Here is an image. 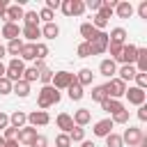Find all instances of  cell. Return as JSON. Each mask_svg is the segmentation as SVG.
Returning a JSON list of instances; mask_svg holds the SVG:
<instances>
[{"label": "cell", "mask_w": 147, "mask_h": 147, "mask_svg": "<svg viewBox=\"0 0 147 147\" xmlns=\"http://www.w3.org/2000/svg\"><path fill=\"white\" fill-rule=\"evenodd\" d=\"M23 14H25L23 7L16 2V5H9V7H7V11L2 14V18H5V23H18V21L23 18Z\"/></svg>", "instance_id": "obj_11"}, {"label": "cell", "mask_w": 147, "mask_h": 147, "mask_svg": "<svg viewBox=\"0 0 147 147\" xmlns=\"http://www.w3.org/2000/svg\"><path fill=\"white\" fill-rule=\"evenodd\" d=\"M80 147H96V145H94L92 140H83V142H80Z\"/></svg>", "instance_id": "obj_57"}, {"label": "cell", "mask_w": 147, "mask_h": 147, "mask_svg": "<svg viewBox=\"0 0 147 147\" xmlns=\"http://www.w3.org/2000/svg\"><path fill=\"white\" fill-rule=\"evenodd\" d=\"M2 138H5V140H16V138H18V129H14V126H7Z\"/></svg>", "instance_id": "obj_46"}, {"label": "cell", "mask_w": 147, "mask_h": 147, "mask_svg": "<svg viewBox=\"0 0 147 147\" xmlns=\"http://www.w3.org/2000/svg\"><path fill=\"white\" fill-rule=\"evenodd\" d=\"M113 126H115V124H113V119H110V117H106V119H99V122L92 126V133H94L96 138H106L108 133H113Z\"/></svg>", "instance_id": "obj_10"}, {"label": "cell", "mask_w": 147, "mask_h": 147, "mask_svg": "<svg viewBox=\"0 0 147 147\" xmlns=\"http://www.w3.org/2000/svg\"><path fill=\"white\" fill-rule=\"evenodd\" d=\"M21 37H25L28 44H37V39L41 37V28L39 25H21Z\"/></svg>", "instance_id": "obj_14"}, {"label": "cell", "mask_w": 147, "mask_h": 147, "mask_svg": "<svg viewBox=\"0 0 147 147\" xmlns=\"http://www.w3.org/2000/svg\"><path fill=\"white\" fill-rule=\"evenodd\" d=\"M5 147H18V140H5Z\"/></svg>", "instance_id": "obj_56"}, {"label": "cell", "mask_w": 147, "mask_h": 147, "mask_svg": "<svg viewBox=\"0 0 147 147\" xmlns=\"http://www.w3.org/2000/svg\"><path fill=\"white\" fill-rule=\"evenodd\" d=\"M21 48H23V39H11V41H9L7 46H5V51H7L9 55H14V57H18Z\"/></svg>", "instance_id": "obj_29"}, {"label": "cell", "mask_w": 147, "mask_h": 147, "mask_svg": "<svg viewBox=\"0 0 147 147\" xmlns=\"http://www.w3.org/2000/svg\"><path fill=\"white\" fill-rule=\"evenodd\" d=\"M124 96L129 99V103H133V106H142L145 99H147V92H145V90H138L136 85H129L126 92H124Z\"/></svg>", "instance_id": "obj_8"}, {"label": "cell", "mask_w": 147, "mask_h": 147, "mask_svg": "<svg viewBox=\"0 0 147 147\" xmlns=\"http://www.w3.org/2000/svg\"><path fill=\"white\" fill-rule=\"evenodd\" d=\"M106 147H124L122 136H119V133H108V136H106Z\"/></svg>", "instance_id": "obj_33"}, {"label": "cell", "mask_w": 147, "mask_h": 147, "mask_svg": "<svg viewBox=\"0 0 147 147\" xmlns=\"http://www.w3.org/2000/svg\"><path fill=\"white\" fill-rule=\"evenodd\" d=\"M60 99H62V94L53 85H41V90L37 94V106H39V110H46V108L60 103Z\"/></svg>", "instance_id": "obj_1"}, {"label": "cell", "mask_w": 147, "mask_h": 147, "mask_svg": "<svg viewBox=\"0 0 147 147\" xmlns=\"http://www.w3.org/2000/svg\"><path fill=\"white\" fill-rule=\"evenodd\" d=\"M23 71H25V62H21L18 57H11L9 64H5V78L11 80V83L21 80L23 78Z\"/></svg>", "instance_id": "obj_2"}, {"label": "cell", "mask_w": 147, "mask_h": 147, "mask_svg": "<svg viewBox=\"0 0 147 147\" xmlns=\"http://www.w3.org/2000/svg\"><path fill=\"white\" fill-rule=\"evenodd\" d=\"M21 80H25V83L30 85V83L39 80V71H37V69H32V67H25V71H23V78H21Z\"/></svg>", "instance_id": "obj_32"}, {"label": "cell", "mask_w": 147, "mask_h": 147, "mask_svg": "<svg viewBox=\"0 0 147 147\" xmlns=\"http://www.w3.org/2000/svg\"><path fill=\"white\" fill-rule=\"evenodd\" d=\"M74 78H76V76H74L71 71H55V74H53L51 85H53V87L60 92V90H67V87L74 83Z\"/></svg>", "instance_id": "obj_5"}, {"label": "cell", "mask_w": 147, "mask_h": 147, "mask_svg": "<svg viewBox=\"0 0 147 147\" xmlns=\"http://www.w3.org/2000/svg\"><path fill=\"white\" fill-rule=\"evenodd\" d=\"M85 9H90V11H99V9H101V0H87V2H85Z\"/></svg>", "instance_id": "obj_48"}, {"label": "cell", "mask_w": 147, "mask_h": 147, "mask_svg": "<svg viewBox=\"0 0 147 147\" xmlns=\"http://www.w3.org/2000/svg\"><path fill=\"white\" fill-rule=\"evenodd\" d=\"M76 76V83L80 85V87H85V85H92V78H94V74H92V69H80L78 74H74Z\"/></svg>", "instance_id": "obj_23"}, {"label": "cell", "mask_w": 147, "mask_h": 147, "mask_svg": "<svg viewBox=\"0 0 147 147\" xmlns=\"http://www.w3.org/2000/svg\"><path fill=\"white\" fill-rule=\"evenodd\" d=\"M34 138H37V129H34V126H30V124H25L23 129H18V138H16V140H18L21 145H25V147H30Z\"/></svg>", "instance_id": "obj_12"}, {"label": "cell", "mask_w": 147, "mask_h": 147, "mask_svg": "<svg viewBox=\"0 0 147 147\" xmlns=\"http://www.w3.org/2000/svg\"><path fill=\"white\" fill-rule=\"evenodd\" d=\"M142 129H138V126H129L124 133H122V142L124 145H129V147H138V142L142 140Z\"/></svg>", "instance_id": "obj_7"}, {"label": "cell", "mask_w": 147, "mask_h": 147, "mask_svg": "<svg viewBox=\"0 0 147 147\" xmlns=\"http://www.w3.org/2000/svg\"><path fill=\"white\" fill-rule=\"evenodd\" d=\"M138 16H140V18H147V0H140V5H138Z\"/></svg>", "instance_id": "obj_50"}, {"label": "cell", "mask_w": 147, "mask_h": 147, "mask_svg": "<svg viewBox=\"0 0 147 147\" xmlns=\"http://www.w3.org/2000/svg\"><path fill=\"white\" fill-rule=\"evenodd\" d=\"M28 124V113H23V110H14L11 115H9V126H14V129H23Z\"/></svg>", "instance_id": "obj_18"}, {"label": "cell", "mask_w": 147, "mask_h": 147, "mask_svg": "<svg viewBox=\"0 0 147 147\" xmlns=\"http://www.w3.org/2000/svg\"><path fill=\"white\" fill-rule=\"evenodd\" d=\"M41 37H44V39H55V37H60V25H57V23H44Z\"/></svg>", "instance_id": "obj_24"}, {"label": "cell", "mask_w": 147, "mask_h": 147, "mask_svg": "<svg viewBox=\"0 0 147 147\" xmlns=\"http://www.w3.org/2000/svg\"><path fill=\"white\" fill-rule=\"evenodd\" d=\"M138 119H140V122H147V106H145V103L138 106Z\"/></svg>", "instance_id": "obj_52"}, {"label": "cell", "mask_w": 147, "mask_h": 147, "mask_svg": "<svg viewBox=\"0 0 147 147\" xmlns=\"http://www.w3.org/2000/svg\"><path fill=\"white\" fill-rule=\"evenodd\" d=\"M129 115H131V113H129V110L124 108V110L115 113V115H113L110 119H113V124H129Z\"/></svg>", "instance_id": "obj_35"}, {"label": "cell", "mask_w": 147, "mask_h": 147, "mask_svg": "<svg viewBox=\"0 0 147 147\" xmlns=\"http://www.w3.org/2000/svg\"><path fill=\"white\" fill-rule=\"evenodd\" d=\"M7 126H9V115H7V113H2V110H0V131H5V129H7Z\"/></svg>", "instance_id": "obj_51"}, {"label": "cell", "mask_w": 147, "mask_h": 147, "mask_svg": "<svg viewBox=\"0 0 147 147\" xmlns=\"http://www.w3.org/2000/svg\"><path fill=\"white\" fill-rule=\"evenodd\" d=\"M108 41H113V44H126V30L124 28H113L110 34H108Z\"/></svg>", "instance_id": "obj_26"}, {"label": "cell", "mask_w": 147, "mask_h": 147, "mask_svg": "<svg viewBox=\"0 0 147 147\" xmlns=\"http://www.w3.org/2000/svg\"><path fill=\"white\" fill-rule=\"evenodd\" d=\"M136 55H138V46H136V44H124L119 57L113 60V62H115V64H117V62H122V64H136Z\"/></svg>", "instance_id": "obj_6"}, {"label": "cell", "mask_w": 147, "mask_h": 147, "mask_svg": "<svg viewBox=\"0 0 147 147\" xmlns=\"http://www.w3.org/2000/svg\"><path fill=\"white\" fill-rule=\"evenodd\" d=\"M76 53H78V57H92V48H90L87 41H80L76 46Z\"/></svg>", "instance_id": "obj_39"}, {"label": "cell", "mask_w": 147, "mask_h": 147, "mask_svg": "<svg viewBox=\"0 0 147 147\" xmlns=\"http://www.w3.org/2000/svg\"><path fill=\"white\" fill-rule=\"evenodd\" d=\"M60 11H62L64 16H71V0H62V2H60Z\"/></svg>", "instance_id": "obj_49"}, {"label": "cell", "mask_w": 147, "mask_h": 147, "mask_svg": "<svg viewBox=\"0 0 147 147\" xmlns=\"http://www.w3.org/2000/svg\"><path fill=\"white\" fill-rule=\"evenodd\" d=\"M39 21H44V23H53V11L44 7V9L39 11Z\"/></svg>", "instance_id": "obj_45"}, {"label": "cell", "mask_w": 147, "mask_h": 147, "mask_svg": "<svg viewBox=\"0 0 147 147\" xmlns=\"http://www.w3.org/2000/svg\"><path fill=\"white\" fill-rule=\"evenodd\" d=\"M101 108H103L106 113H110V115H115V113H119V110H124V103H122L119 99H103V101H101Z\"/></svg>", "instance_id": "obj_20"}, {"label": "cell", "mask_w": 147, "mask_h": 147, "mask_svg": "<svg viewBox=\"0 0 147 147\" xmlns=\"http://www.w3.org/2000/svg\"><path fill=\"white\" fill-rule=\"evenodd\" d=\"M0 78H5V64L0 62Z\"/></svg>", "instance_id": "obj_60"}, {"label": "cell", "mask_w": 147, "mask_h": 147, "mask_svg": "<svg viewBox=\"0 0 147 147\" xmlns=\"http://www.w3.org/2000/svg\"><path fill=\"white\" fill-rule=\"evenodd\" d=\"M67 136H69L71 145H74V142H83V140H85V129H83V126H76V124H74V129H71V131H69Z\"/></svg>", "instance_id": "obj_28"}, {"label": "cell", "mask_w": 147, "mask_h": 147, "mask_svg": "<svg viewBox=\"0 0 147 147\" xmlns=\"http://www.w3.org/2000/svg\"><path fill=\"white\" fill-rule=\"evenodd\" d=\"M103 99H108V94H106V90H103V85H96V87H92V101H96V103H101Z\"/></svg>", "instance_id": "obj_34"}, {"label": "cell", "mask_w": 147, "mask_h": 147, "mask_svg": "<svg viewBox=\"0 0 147 147\" xmlns=\"http://www.w3.org/2000/svg\"><path fill=\"white\" fill-rule=\"evenodd\" d=\"M90 23H92V28H94V30H106V28H108V21H106L103 16H99V14H94Z\"/></svg>", "instance_id": "obj_38"}, {"label": "cell", "mask_w": 147, "mask_h": 147, "mask_svg": "<svg viewBox=\"0 0 147 147\" xmlns=\"http://www.w3.org/2000/svg\"><path fill=\"white\" fill-rule=\"evenodd\" d=\"M28 124L30 126H46V124H51V115L46 113V110H32V113H28Z\"/></svg>", "instance_id": "obj_9"}, {"label": "cell", "mask_w": 147, "mask_h": 147, "mask_svg": "<svg viewBox=\"0 0 147 147\" xmlns=\"http://www.w3.org/2000/svg\"><path fill=\"white\" fill-rule=\"evenodd\" d=\"M30 147H48V138L46 136H41V133H37V138L32 140V145Z\"/></svg>", "instance_id": "obj_44"}, {"label": "cell", "mask_w": 147, "mask_h": 147, "mask_svg": "<svg viewBox=\"0 0 147 147\" xmlns=\"http://www.w3.org/2000/svg\"><path fill=\"white\" fill-rule=\"evenodd\" d=\"M67 94H69V99H71V101H80V99L85 96V92H83V87L76 83V78H74V83L67 87Z\"/></svg>", "instance_id": "obj_27"}, {"label": "cell", "mask_w": 147, "mask_h": 147, "mask_svg": "<svg viewBox=\"0 0 147 147\" xmlns=\"http://www.w3.org/2000/svg\"><path fill=\"white\" fill-rule=\"evenodd\" d=\"M0 147H5V138H0Z\"/></svg>", "instance_id": "obj_61"}, {"label": "cell", "mask_w": 147, "mask_h": 147, "mask_svg": "<svg viewBox=\"0 0 147 147\" xmlns=\"http://www.w3.org/2000/svg\"><path fill=\"white\" fill-rule=\"evenodd\" d=\"M103 90H106L108 99H122V96H124V92H126V83H124V80H119V78L115 76V78L106 80Z\"/></svg>", "instance_id": "obj_4"}, {"label": "cell", "mask_w": 147, "mask_h": 147, "mask_svg": "<svg viewBox=\"0 0 147 147\" xmlns=\"http://www.w3.org/2000/svg\"><path fill=\"white\" fill-rule=\"evenodd\" d=\"M94 32H96V30L92 28V23H90V21H85V23H80V37H83V41H90Z\"/></svg>", "instance_id": "obj_30"}, {"label": "cell", "mask_w": 147, "mask_h": 147, "mask_svg": "<svg viewBox=\"0 0 147 147\" xmlns=\"http://www.w3.org/2000/svg\"><path fill=\"white\" fill-rule=\"evenodd\" d=\"M23 25H39V14L37 11H25L23 14Z\"/></svg>", "instance_id": "obj_37"}, {"label": "cell", "mask_w": 147, "mask_h": 147, "mask_svg": "<svg viewBox=\"0 0 147 147\" xmlns=\"http://www.w3.org/2000/svg\"><path fill=\"white\" fill-rule=\"evenodd\" d=\"M99 74H101V76H106V78L110 80V78H115V74H117V64H115L110 57H106V60H101V62H99Z\"/></svg>", "instance_id": "obj_15"}, {"label": "cell", "mask_w": 147, "mask_h": 147, "mask_svg": "<svg viewBox=\"0 0 147 147\" xmlns=\"http://www.w3.org/2000/svg\"><path fill=\"white\" fill-rule=\"evenodd\" d=\"M117 74H119V76H117L119 80L129 83V80H133V78H136V74H138V71H136V67H133V64H122V69H117Z\"/></svg>", "instance_id": "obj_22"}, {"label": "cell", "mask_w": 147, "mask_h": 147, "mask_svg": "<svg viewBox=\"0 0 147 147\" xmlns=\"http://www.w3.org/2000/svg\"><path fill=\"white\" fill-rule=\"evenodd\" d=\"M32 69H37V71L46 69V60H34V62H32Z\"/></svg>", "instance_id": "obj_54"}, {"label": "cell", "mask_w": 147, "mask_h": 147, "mask_svg": "<svg viewBox=\"0 0 147 147\" xmlns=\"http://www.w3.org/2000/svg\"><path fill=\"white\" fill-rule=\"evenodd\" d=\"M122 46H124V44H113V41H108V48H106V51L110 53V60H117V57H119Z\"/></svg>", "instance_id": "obj_40"}, {"label": "cell", "mask_w": 147, "mask_h": 147, "mask_svg": "<svg viewBox=\"0 0 147 147\" xmlns=\"http://www.w3.org/2000/svg\"><path fill=\"white\" fill-rule=\"evenodd\" d=\"M87 44H90V48H92V55L106 53V48H108V32H106V30H96Z\"/></svg>", "instance_id": "obj_3"}, {"label": "cell", "mask_w": 147, "mask_h": 147, "mask_svg": "<svg viewBox=\"0 0 147 147\" xmlns=\"http://www.w3.org/2000/svg\"><path fill=\"white\" fill-rule=\"evenodd\" d=\"M5 55H7V51H5V46L0 44V62H2V57H5Z\"/></svg>", "instance_id": "obj_59"}, {"label": "cell", "mask_w": 147, "mask_h": 147, "mask_svg": "<svg viewBox=\"0 0 147 147\" xmlns=\"http://www.w3.org/2000/svg\"><path fill=\"white\" fill-rule=\"evenodd\" d=\"M136 87L138 90H147V74H136Z\"/></svg>", "instance_id": "obj_43"}, {"label": "cell", "mask_w": 147, "mask_h": 147, "mask_svg": "<svg viewBox=\"0 0 147 147\" xmlns=\"http://www.w3.org/2000/svg\"><path fill=\"white\" fill-rule=\"evenodd\" d=\"M136 71L138 74H147V48H140L138 46V55H136Z\"/></svg>", "instance_id": "obj_19"}, {"label": "cell", "mask_w": 147, "mask_h": 147, "mask_svg": "<svg viewBox=\"0 0 147 147\" xmlns=\"http://www.w3.org/2000/svg\"><path fill=\"white\" fill-rule=\"evenodd\" d=\"M60 2H62V0H46V9H51V11L60 9Z\"/></svg>", "instance_id": "obj_53"}, {"label": "cell", "mask_w": 147, "mask_h": 147, "mask_svg": "<svg viewBox=\"0 0 147 147\" xmlns=\"http://www.w3.org/2000/svg\"><path fill=\"white\" fill-rule=\"evenodd\" d=\"M138 147H147V136H142V140L138 142Z\"/></svg>", "instance_id": "obj_58"}, {"label": "cell", "mask_w": 147, "mask_h": 147, "mask_svg": "<svg viewBox=\"0 0 147 147\" xmlns=\"http://www.w3.org/2000/svg\"><path fill=\"white\" fill-rule=\"evenodd\" d=\"M11 92H14L16 96L25 99V96H30V85H28L25 80H16V83H11Z\"/></svg>", "instance_id": "obj_25"}, {"label": "cell", "mask_w": 147, "mask_h": 147, "mask_svg": "<svg viewBox=\"0 0 147 147\" xmlns=\"http://www.w3.org/2000/svg\"><path fill=\"white\" fill-rule=\"evenodd\" d=\"M0 94H11V80L0 78Z\"/></svg>", "instance_id": "obj_47"}, {"label": "cell", "mask_w": 147, "mask_h": 147, "mask_svg": "<svg viewBox=\"0 0 147 147\" xmlns=\"http://www.w3.org/2000/svg\"><path fill=\"white\" fill-rule=\"evenodd\" d=\"M85 14V2L83 0H71V16H83Z\"/></svg>", "instance_id": "obj_36"}, {"label": "cell", "mask_w": 147, "mask_h": 147, "mask_svg": "<svg viewBox=\"0 0 147 147\" xmlns=\"http://www.w3.org/2000/svg\"><path fill=\"white\" fill-rule=\"evenodd\" d=\"M7 7H9V2H7V0H0V18H2V14L7 11Z\"/></svg>", "instance_id": "obj_55"}, {"label": "cell", "mask_w": 147, "mask_h": 147, "mask_svg": "<svg viewBox=\"0 0 147 147\" xmlns=\"http://www.w3.org/2000/svg\"><path fill=\"white\" fill-rule=\"evenodd\" d=\"M55 124H57V129H60L62 133H69V131L74 129V119H71L69 113H60V115L55 117Z\"/></svg>", "instance_id": "obj_17"}, {"label": "cell", "mask_w": 147, "mask_h": 147, "mask_svg": "<svg viewBox=\"0 0 147 147\" xmlns=\"http://www.w3.org/2000/svg\"><path fill=\"white\" fill-rule=\"evenodd\" d=\"M34 57H37V60H46V57H48V46H46L44 41H37V44H34Z\"/></svg>", "instance_id": "obj_31"}, {"label": "cell", "mask_w": 147, "mask_h": 147, "mask_svg": "<svg viewBox=\"0 0 147 147\" xmlns=\"http://www.w3.org/2000/svg\"><path fill=\"white\" fill-rule=\"evenodd\" d=\"M0 37H5L7 41L21 39V25H18V23H5L2 30H0Z\"/></svg>", "instance_id": "obj_13"}, {"label": "cell", "mask_w": 147, "mask_h": 147, "mask_svg": "<svg viewBox=\"0 0 147 147\" xmlns=\"http://www.w3.org/2000/svg\"><path fill=\"white\" fill-rule=\"evenodd\" d=\"M55 147H71V140L67 133H57L55 136Z\"/></svg>", "instance_id": "obj_42"}, {"label": "cell", "mask_w": 147, "mask_h": 147, "mask_svg": "<svg viewBox=\"0 0 147 147\" xmlns=\"http://www.w3.org/2000/svg\"><path fill=\"white\" fill-rule=\"evenodd\" d=\"M53 74H55V71H51L48 67H46V69H41V71H39V80H41V85H51Z\"/></svg>", "instance_id": "obj_41"}, {"label": "cell", "mask_w": 147, "mask_h": 147, "mask_svg": "<svg viewBox=\"0 0 147 147\" xmlns=\"http://www.w3.org/2000/svg\"><path fill=\"white\" fill-rule=\"evenodd\" d=\"M133 11H136V9H133V5H131L129 0H119V2L115 5V11H113V14H117L119 18H131Z\"/></svg>", "instance_id": "obj_16"}, {"label": "cell", "mask_w": 147, "mask_h": 147, "mask_svg": "<svg viewBox=\"0 0 147 147\" xmlns=\"http://www.w3.org/2000/svg\"><path fill=\"white\" fill-rule=\"evenodd\" d=\"M74 124L76 126H85V124H90V119H92V113L87 110V108H78L76 113H74Z\"/></svg>", "instance_id": "obj_21"}]
</instances>
